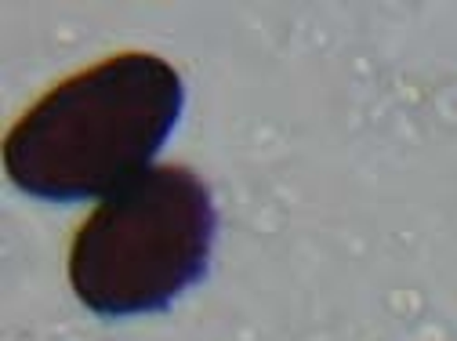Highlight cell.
<instances>
[{
  "label": "cell",
  "instance_id": "obj_1",
  "mask_svg": "<svg viewBox=\"0 0 457 341\" xmlns=\"http://www.w3.org/2000/svg\"><path fill=\"white\" fill-rule=\"evenodd\" d=\"M179 70L124 51L62 80L8 131V179L40 200L112 196L149 167L182 117Z\"/></svg>",
  "mask_w": 457,
  "mask_h": 341
},
{
  "label": "cell",
  "instance_id": "obj_2",
  "mask_svg": "<svg viewBox=\"0 0 457 341\" xmlns=\"http://www.w3.org/2000/svg\"><path fill=\"white\" fill-rule=\"evenodd\" d=\"M214 200L189 167H145L77 229L70 283L98 316L160 312L204 279L214 247Z\"/></svg>",
  "mask_w": 457,
  "mask_h": 341
}]
</instances>
